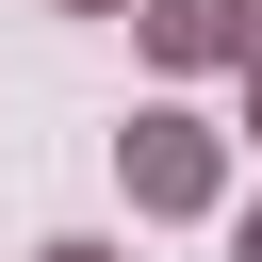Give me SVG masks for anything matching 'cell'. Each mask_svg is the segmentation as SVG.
<instances>
[{"instance_id":"6da1fadb","label":"cell","mask_w":262,"mask_h":262,"mask_svg":"<svg viewBox=\"0 0 262 262\" xmlns=\"http://www.w3.org/2000/svg\"><path fill=\"white\" fill-rule=\"evenodd\" d=\"M115 180H131V213H213V196H229V131L131 115V131H115Z\"/></svg>"},{"instance_id":"7a4b0ae2","label":"cell","mask_w":262,"mask_h":262,"mask_svg":"<svg viewBox=\"0 0 262 262\" xmlns=\"http://www.w3.org/2000/svg\"><path fill=\"white\" fill-rule=\"evenodd\" d=\"M147 66H246V0H131Z\"/></svg>"},{"instance_id":"3957f363","label":"cell","mask_w":262,"mask_h":262,"mask_svg":"<svg viewBox=\"0 0 262 262\" xmlns=\"http://www.w3.org/2000/svg\"><path fill=\"white\" fill-rule=\"evenodd\" d=\"M33 262H115V246H33Z\"/></svg>"},{"instance_id":"277c9868","label":"cell","mask_w":262,"mask_h":262,"mask_svg":"<svg viewBox=\"0 0 262 262\" xmlns=\"http://www.w3.org/2000/svg\"><path fill=\"white\" fill-rule=\"evenodd\" d=\"M229 262H262V213H246V229H229Z\"/></svg>"},{"instance_id":"5b68a950","label":"cell","mask_w":262,"mask_h":262,"mask_svg":"<svg viewBox=\"0 0 262 262\" xmlns=\"http://www.w3.org/2000/svg\"><path fill=\"white\" fill-rule=\"evenodd\" d=\"M246 66H262V0H246Z\"/></svg>"},{"instance_id":"8992f818","label":"cell","mask_w":262,"mask_h":262,"mask_svg":"<svg viewBox=\"0 0 262 262\" xmlns=\"http://www.w3.org/2000/svg\"><path fill=\"white\" fill-rule=\"evenodd\" d=\"M66 16H131V0H66Z\"/></svg>"},{"instance_id":"52a82bcc","label":"cell","mask_w":262,"mask_h":262,"mask_svg":"<svg viewBox=\"0 0 262 262\" xmlns=\"http://www.w3.org/2000/svg\"><path fill=\"white\" fill-rule=\"evenodd\" d=\"M246 82H262V66H246ZM246 131H262V98H246Z\"/></svg>"}]
</instances>
